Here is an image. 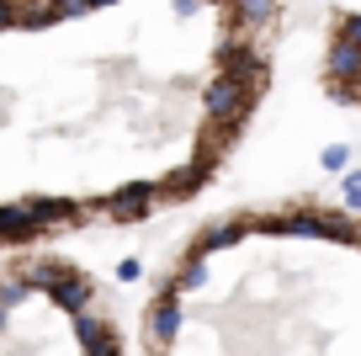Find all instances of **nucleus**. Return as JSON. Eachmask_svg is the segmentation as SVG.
I'll list each match as a JSON object with an SVG mask.
<instances>
[{
	"label": "nucleus",
	"instance_id": "nucleus-12",
	"mask_svg": "<svg viewBox=\"0 0 361 356\" xmlns=\"http://www.w3.org/2000/svg\"><path fill=\"white\" fill-rule=\"evenodd\" d=\"M37 218L27 213V202H0V245H27L37 239Z\"/></svg>",
	"mask_w": 361,
	"mask_h": 356
},
{
	"label": "nucleus",
	"instance_id": "nucleus-15",
	"mask_svg": "<svg viewBox=\"0 0 361 356\" xmlns=\"http://www.w3.org/2000/svg\"><path fill=\"white\" fill-rule=\"evenodd\" d=\"M329 37H345V43L361 48V11H340L335 27H329Z\"/></svg>",
	"mask_w": 361,
	"mask_h": 356
},
{
	"label": "nucleus",
	"instance_id": "nucleus-14",
	"mask_svg": "<svg viewBox=\"0 0 361 356\" xmlns=\"http://www.w3.org/2000/svg\"><path fill=\"white\" fill-rule=\"evenodd\" d=\"M64 271H69L64 261H27V266H22V277H27V287H32V292H48L59 277H64Z\"/></svg>",
	"mask_w": 361,
	"mask_h": 356
},
{
	"label": "nucleus",
	"instance_id": "nucleus-18",
	"mask_svg": "<svg viewBox=\"0 0 361 356\" xmlns=\"http://www.w3.org/2000/svg\"><path fill=\"white\" fill-rule=\"evenodd\" d=\"M48 6H54L59 22H69V16H90V0H48Z\"/></svg>",
	"mask_w": 361,
	"mask_h": 356
},
{
	"label": "nucleus",
	"instance_id": "nucleus-1",
	"mask_svg": "<svg viewBox=\"0 0 361 356\" xmlns=\"http://www.w3.org/2000/svg\"><path fill=\"white\" fill-rule=\"evenodd\" d=\"M255 107H260V90L239 85V80H228V75H213V80L202 85V112H207V123L228 128V134H239V128L255 117Z\"/></svg>",
	"mask_w": 361,
	"mask_h": 356
},
{
	"label": "nucleus",
	"instance_id": "nucleus-23",
	"mask_svg": "<svg viewBox=\"0 0 361 356\" xmlns=\"http://www.w3.org/2000/svg\"><path fill=\"white\" fill-rule=\"evenodd\" d=\"M6 324H11V314H6V309H0V335H6Z\"/></svg>",
	"mask_w": 361,
	"mask_h": 356
},
{
	"label": "nucleus",
	"instance_id": "nucleus-16",
	"mask_svg": "<svg viewBox=\"0 0 361 356\" xmlns=\"http://www.w3.org/2000/svg\"><path fill=\"white\" fill-rule=\"evenodd\" d=\"M319 165H324V170H335V176H340V170H350V144H324Z\"/></svg>",
	"mask_w": 361,
	"mask_h": 356
},
{
	"label": "nucleus",
	"instance_id": "nucleus-13",
	"mask_svg": "<svg viewBox=\"0 0 361 356\" xmlns=\"http://www.w3.org/2000/svg\"><path fill=\"white\" fill-rule=\"evenodd\" d=\"M27 298H32V287H27L22 266H6V271H0V309H6V314H16Z\"/></svg>",
	"mask_w": 361,
	"mask_h": 356
},
{
	"label": "nucleus",
	"instance_id": "nucleus-20",
	"mask_svg": "<svg viewBox=\"0 0 361 356\" xmlns=\"http://www.w3.org/2000/svg\"><path fill=\"white\" fill-rule=\"evenodd\" d=\"M16 16H22V0H0V32H11Z\"/></svg>",
	"mask_w": 361,
	"mask_h": 356
},
{
	"label": "nucleus",
	"instance_id": "nucleus-2",
	"mask_svg": "<svg viewBox=\"0 0 361 356\" xmlns=\"http://www.w3.org/2000/svg\"><path fill=\"white\" fill-rule=\"evenodd\" d=\"M180 330H186L180 298L170 292V282H159V287H154V298H149V309H144V345H149L154 356H165L170 345L180 340Z\"/></svg>",
	"mask_w": 361,
	"mask_h": 356
},
{
	"label": "nucleus",
	"instance_id": "nucleus-4",
	"mask_svg": "<svg viewBox=\"0 0 361 356\" xmlns=\"http://www.w3.org/2000/svg\"><path fill=\"white\" fill-rule=\"evenodd\" d=\"M102 213L112 223H144L149 213H154V181H128V186H117L112 197H102Z\"/></svg>",
	"mask_w": 361,
	"mask_h": 356
},
{
	"label": "nucleus",
	"instance_id": "nucleus-5",
	"mask_svg": "<svg viewBox=\"0 0 361 356\" xmlns=\"http://www.w3.org/2000/svg\"><path fill=\"white\" fill-rule=\"evenodd\" d=\"M27 213L37 218L43 234H54V229H75L85 218V202L80 197H27Z\"/></svg>",
	"mask_w": 361,
	"mask_h": 356
},
{
	"label": "nucleus",
	"instance_id": "nucleus-11",
	"mask_svg": "<svg viewBox=\"0 0 361 356\" xmlns=\"http://www.w3.org/2000/svg\"><path fill=\"white\" fill-rule=\"evenodd\" d=\"M266 22H276V0H228V32H260Z\"/></svg>",
	"mask_w": 361,
	"mask_h": 356
},
{
	"label": "nucleus",
	"instance_id": "nucleus-9",
	"mask_svg": "<svg viewBox=\"0 0 361 356\" xmlns=\"http://www.w3.org/2000/svg\"><path fill=\"white\" fill-rule=\"evenodd\" d=\"M202 186H207L202 170H197V165H180V170H170V176L154 181V208H159V202H192Z\"/></svg>",
	"mask_w": 361,
	"mask_h": 356
},
{
	"label": "nucleus",
	"instance_id": "nucleus-3",
	"mask_svg": "<svg viewBox=\"0 0 361 356\" xmlns=\"http://www.w3.org/2000/svg\"><path fill=\"white\" fill-rule=\"evenodd\" d=\"M218 75L239 80L250 90H266V54L245 32H224V43H218Z\"/></svg>",
	"mask_w": 361,
	"mask_h": 356
},
{
	"label": "nucleus",
	"instance_id": "nucleus-21",
	"mask_svg": "<svg viewBox=\"0 0 361 356\" xmlns=\"http://www.w3.org/2000/svg\"><path fill=\"white\" fill-rule=\"evenodd\" d=\"M197 6H202V0H176V16H192Z\"/></svg>",
	"mask_w": 361,
	"mask_h": 356
},
{
	"label": "nucleus",
	"instance_id": "nucleus-8",
	"mask_svg": "<svg viewBox=\"0 0 361 356\" xmlns=\"http://www.w3.org/2000/svg\"><path fill=\"white\" fill-rule=\"evenodd\" d=\"M250 234V223H245V213H234V218H213V223H202V234H197L192 245L202 250V256H218V250H228V245H239Z\"/></svg>",
	"mask_w": 361,
	"mask_h": 356
},
{
	"label": "nucleus",
	"instance_id": "nucleus-10",
	"mask_svg": "<svg viewBox=\"0 0 361 356\" xmlns=\"http://www.w3.org/2000/svg\"><path fill=\"white\" fill-rule=\"evenodd\" d=\"M170 282V292L176 298H186V292H202L207 287V256L197 245H186L180 250V261H176V277H165Z\"/></svg>",
	"mask_w": 361,
	"mask_h": 356
},
{
	"label": "nucleus",
	"instance_id": "nucleus-19",
	"mask_svg": "<svg viewBox=\"0 0 361 356\" xmlns=\"http://www.w3.org/2000/svg\"><path fill=\"white\" fill-rule=\"evenodd\" d=\"M138 277H144V261H138V256L117 261V282H138Z\"/></svg>",
	"mask_w": 361,
	"mask_h": 356
},
{
	"label": "nucleus",
	"instance_id": "nucleus-24",
	"mask_svg": "<svg viewBox=\"0 0 361 356\" xmlns=\"http://www.w3.org/2000/svg\"><path fill=\"white\" fill-rule=\"evenodd\" d=\"M0 123H6V107H0Z\"/></svg>",
	"mask_w": 361,
	"mask_h": 356
},
{
	"label": "nucleus",
	"instance_id": "nucleus-7",
	"mask_svg": "<svg viewBox=\"0 0 361 356\" xmlns=\"http://www.w3.org/2000/svg\"><path fill=\"white\" fill-rule=\"evenodd\" d=\"M314 239H329V245H361V218H350L345 208H314Z\"/></svg>",
	"mask_w": 361,
	"mask_h": 356
},
{
	"label": "nucleus",
	"instance_id": "nucleus-17",
	"mask_svg": "<svg viewBox=\"0 0 361 356\" xmlns=\"http://www.w3.org/2000/svg\"><path fill=\"white\" fill-rule=\"evenodd\" d=\"M340 186H345V213H350V218H361V170H345Z\"/></svg>",
	"mask_w": 361,
	"mask_h": 356
},
{
	"label": "nucleus",
	"instance_id": "nucleus-6",
	"mask_svg": "<svg viewBox=\"0 0 361 356\" xmlns=\"http://www.w3.org/2000/svg\"><path fill=\"white\" fill-rule=\"evenodd\" d=\"M48 303H54V309H64L69 319H75V314H85L90 303H96V287H90V277H85V271H75V266H69L64 277H59L54 287H48Z\"/></svg>",
	"mask_w": 361,
	"mask_h": 356
},
{
	"label": "nucleus",
	"instance_id": "nucleus-22",
	"mask_svg": "<svg viewBox=\"0 0 361 356\" xmlns=\"http://www.w3.org/2000/svg\"><path fill=\"white\" fill-rule=\"evenodd\" d=\"M106 6H117V0H90V11H106Z\"/></svg>",
	"mask_w": 361,
	"mask_h": 356
}]
</instances>
